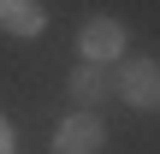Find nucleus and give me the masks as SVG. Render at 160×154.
Masks as SVG:
<instances>
[{"instance_id": "7ed1b4c3", "label": "nucleus", "mask_w": 160, "mask_h": 154, "mask_svg": "<svg viewBox=\"0 0 160 154\" xmlns=\"http://www.w3.org/2000/svg\"><path fill=\"white\" fill-rule=\"evenodd\" d=\"M101 148H107L101 113H71V119H59V125H53V142H48V154H101Z\"/></svg>"}, {"instance_id": "f03ea898", "label": "nucleus", "mask_w": 160, "mask_h": 154, "mask_svg": "<svg viewBox=\"0 0 160 154\" xmlns=\"http://www.w3.org/2000/svg\"><path fill=\"white\" fill-rule=\"evenodd\" d=\"M65 95L77 101V113H101V107L119 95V77H113V65L77 59V65H71V77H65Z\"/></svg>"}, {"instance_id": "39448f33", "label": "nucleus", "mask_w": 160, "mask_h": 154, "mask_svg": "<svg viewBox=\"0 0 160 154\" xmlns=\"http://www.w3.org/2000/svg\"><path fill=\"white\" fill-rule=\"evenodd\" d=\"M0 30H6V36H18V42L42 36V30H48L42 0H0Z\"/></svg>"}, {"instance_id": "423d86ee", "label": "nucleus", "mask_w": 160, "mask_h": 154, "mask_svg": "<svg viewBox=\"0 0 160 154\" xmlns=\"http://www.w3.org/2000/svg\"><path fill=\"white\" fill-rule=\"evenodd\" d=\"M0 154H18V142H12V125H6V113H0Z\"/></svg>"}, {"instance_id": "f257e3e1", "label": "nucleus", "mask_w": 160, "mask_h": 154, "mask_svg": "<svg viewBox=\"0 0 160 154\" xmlns=\"http://www.w3.org/2000/svg\"><path fill=\"white\" fill-rule=\"evenodd\" d=\"M119 101L137 113H160V59H148V53L119 59Z\"/></svg>"}, {"instance_id": "20e7f679", "label": "nucleus", "mask_w": 160, "mask_h": 154, "mask_svg": "<svg viewBox=\"0 0 160 154\" xmlns=\"http://www.w3.org/2000/svg\"><path fill=\"white\" fill-rule=\"evenodd\" d=\"M77 47H83V59L113 65V59H125V24H119V18H107V12H95V18L77 30Z\"/></svg>"}]
</instances>
